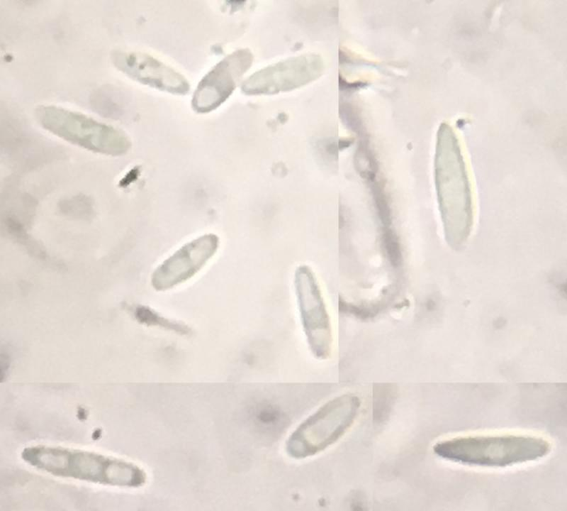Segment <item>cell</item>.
I'll return each instance as SVG.
<instances>
[{"label":"cell","mask_w":567,"mask_h":511,"mask_svg":"<svg viewBox=\"0 0 567 511\" xmlns=\"http://www.w3.org/2000/svg\"><path fill=\"white\" fill-rule=\"evenodd\" d=\"M21 457L30 466L50 475L118 488H138L144 471L124 459L94 451L45 444L25 447Z\"/></svg>","instance_id":"1"},{"label":"cell","mask_w":567,"mask_h":511,"mask_svg":"<svg viewBox=\"0 0 567 511\" xmlns=\"http://www.w3.org/2000/svg\"><path fill=\"white\" fill-rule=\"evenodd\" d=\"M551 449L546 438L519 432L459 435L441 439L433 446L434 454L442 459L488 468L537 461L548 456Z\"/></svg>","instance_id":"2"},{"label":"cell","mask_w":567,"mask_h":511,"mask_svg":"<svg viewBox=\"0 0 567 511\" xmlns=\"http://www.w3.org/2000/svg\"><path fill=\"white\" fill-rule=\"evenodd\" d=\"M35 117L46 131L94 153L119 157L131 148V141L123 130L78 111L41 104L35 109Z\"/></svg>","instance_id":"3"},{"label":"cell","mask_w":567,"mask_h":511,"mask_svg":"<svg viewBox=\"0 0 567 511\" xmlns=\"http://www.w3.org/2000/svg\"><path fill=\"white\" fill-rule=\"evenodd\" d=\"M360 406L359 399L351 394L328 401L293 432L287 442L288 454L296 458H305L322 452L349 430Z\"/></svg>","instance_id":"4"},{"label":"cell","mask_w":567,"mask_h":511,"mask_svg":"<svg viewBox=\"0 0 567 511\" xmlns=\"http://www.w3.org/2000/svg\"><path fill=\"white\" fill-rule=\"evenodd\" d=\"M296 292L311 351L318 358H325L331 349V325L320 290L308 270L302 268L296 273Z\"/></svg>","instance_id":"5"},{"label":"cell","mask_w":567,"mask_h":511,"mask_svg":"<svg viewBox=\"0 0 567 511\" xmlns=\"http://www.w3.org/2000/svg\"><path fill=\"white\" fill-rule=\"evenodd\" d=\"M252 60V53L246 48L225 57L199 82L193 96V107L207 112L219 106L233 91Z\"/></svg>","instance_id":"6"},{"label":"cell","mask_w":567,"mask_h":511,"mask_svg":"<svg viewBox=\"0 0 567 511\" xmlns=\"http://www.w3.org/2000/svg\"><path fill=\"white\" fill-rule=\"evenodd\" d=\"M113 66L130 79L159 90L185 94L186 79L154 56L140 51L118 50L111 55Z\"/></svg>","instance_id":"7"},{"label":"cell","mask_w":567,"mask_h":511,"mask_svg":"<svg viewBox=\"0 0 567 511\" xmlns=\"http://www.w3.org/2000/svg\"><path fill=\"white\" fill-rule=\"evenodd\" d=\"M218 246V238L213 234L202 236L185 244L157 269L155 282L168 287L189 279L211 258Z\"/></svg>","instance_id":"8"}]
</instances>
